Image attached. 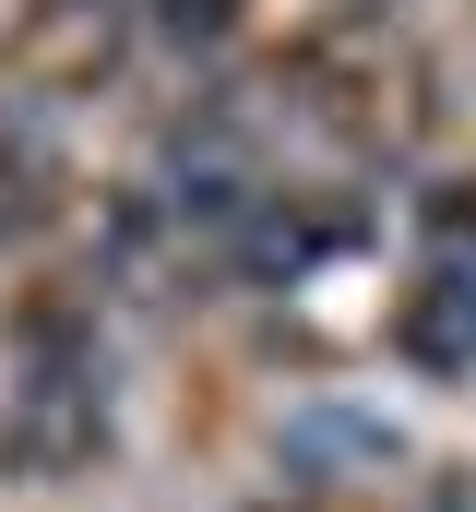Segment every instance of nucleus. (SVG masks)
<instances>
[{
  "mask_svg": "<svg viewBox=\"0 0 476 512\" xmlns=\"http://www.w3.org/2000/svg\"><path fill=\"white\" fill-rule=\"evenodd\" d=\"M286 453H298V465H381L393 429H381V417H346V405H310V417L286 429Z\"/></svg>",
  "mask_w": 476,
  "mask_h": 512,
  "instance_id": "f257e3e1",
  "label": "nucleus"
},
{
  "mask_svg": "<svg viewBox=\"0 0 476 512\" xmlns=\"http://www.w3.org/2000/svg\"><path fill=\"white\" fill-rule=\"evenodd\" d=\"M238 24V0H155V36H179V48H215Z\"/></svg>",
  "mask_w": 476,
  "mask_h": 512,
  "instance_id": "f03ea898",
  "label": "nucleus"
}]
</instances>
